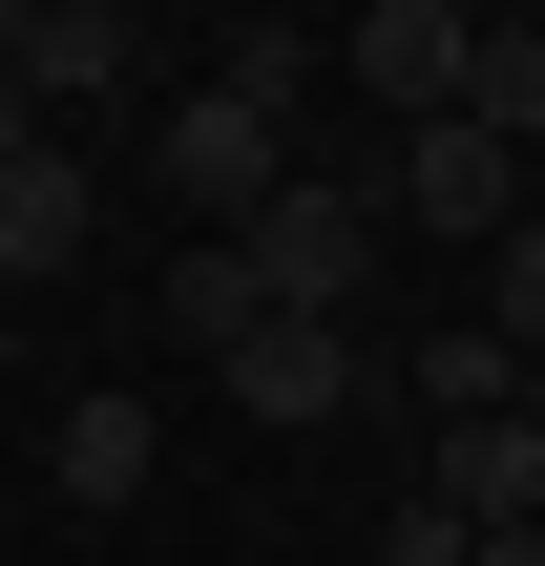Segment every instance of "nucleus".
<instances>
[{
    "instance_id": "obj_15",
    "label": "nucleus",
    "mask_w": 545,
    "mask_h": 566,
    "mask_svg": "<svg viewBox=\"0 0 545 566\" xmlns=\"http://www.w3.org/2000/svg\"><path fill=\"white\" fill-rule=\"evenodd\" d=\"M462 546H483L462 504H399V546H378V566H462Z\"/></svg>"
},
{
    "instance_id": "obj_13",
    "label": "nucleus",
    "mask_w": 545,
    "mask_h": 566,
    "mask_svg": "<svg viewBox=\"0 0 545 566\" xmlns=\"http://www.w3.org/2000/svg\"><path fill=\"white\" fill-rule=\"evenodd\" d=\"M252 315H273V294H252V273H231V231H210V252H189V273H168V336H189V357H210V336H252Z\"/></svg>"
},
{
    "instance_id": "obj_1",
    "label": "nucleus",
    "mask_w": 545,
    "mask_h": 566,
    "mask_svg": "<svg viewBox=\"0 0 545 566\" xmlns=\"http://www.w3.org/2000/svg\"><path fill=\"white\" fill-rule=\"evenodd\" d=\"M231 273H252L273 315H357V294H378V189H357V168H294V189L231 231Z\"/></svg>"
},
{
    "instance_id": "obj_11",
    "label": "nucleus",
    "mask_w": 545,
    "mask_h": 566,
    "mask_svg": "<svg viewBox=\"0 0 545 566\" xmlns=\"http://www.w3.org/2000/svg\"><path fill=\"white\" fill-rule=\"evenodd\" d=\"M399 399H420V420H504V399H525V357L462 315V336H399Z\"/></svg>"
},
{
    "instance_id": "obj_6",
    "label": "nucleus",
    "mask_w": 545,
    "mask_h": 566,
    "mask_svg": "<svg viewBox=\"0 0 545 566\" xmlns=\"http://www.w3.org/2000/svg\"><path fill=\"white\" fill-rule=\"evenodd\" d=\"M21 105H42V126H105V105H147V21H105V0H42V21H21Z\"/></svg>"
},
{
    "instance_id": "obj_21",
    "label": "nucleus",
    "mask_w": 545,
    "mask_h": 566,
    "mask_svg": "<svg viewBox=\"0 0 545 566\" xmlns=\"http://www.w3.org/2000/svg\"><path fill=\"white\" fill-rule=\"evenodd\" d=\"M105 21H147V0H105Z\"/></svg>"
},
{
    "instance_id": "obj_16",
    "label": "nucleus",
    "mask_w": 545,
    "mask_h": 566,
    "mask_svg": "<svg viewBox=\"0 0 545 566\" xmlns=\"http://www.w3.org/2000/svg\"><path fill=\"white\" fill-rule=\"evenodd\" d=\"M21 147H42V105H21V63H0V168H21Z\"/></svg>"
},
{
    "instance_id": "obj_10",
    "label": "nucleus",
    "mask_w": 545,
    "mask_h": 566,
    "mask_svg": "<svg viewBox=\"0 0 545 566\" xmlns=\"http://www.w3.org/2000/svg\"><path fill=\"white\" fill-rule=\"evenodd\" d=\"M210 105H252V126H294V105H315V21H273V0H231V63H210Z\"/></svg>"
},
{
    "instance_id": "obj_12",
    "label": "nucleus",
    "mask_w": 545,
    "mask_h": 566,
    "mask_svg": "<svg viewBox=\"0 0 545 566\" xmlns=\"http://www.w3.org/2000/svg\"><path fill=\"white\" fill-rule=\"evenodd\" d=\"M462 126L545 147V21H483V63H462Z\"/></svg>"
},
{
    "instance_id": "obj_4",
    "label": "nucleus",
    "mask_w": 545,
    "mask_h": 566,
    "mask_svg": "<svg viewBox=\"0 0 545 566\" xmlns=\"http://www.w3.org/2000/svg\"><path fill=\"white\" fill-rule=\"evenodd\" d=\"M336 63H357V105H378V126H441V105H462V63H483V21H462V0H357V42H336Z\"/></svg>"
},
{
    "instance_id": "obj_5",
    "label": "nucleus",
    "mask_w": 545,
    "mask_h": 566,
    "mask_svg": "<svg viewBox=\"0 0 545 566\" xmlns=\"http://www.w3.org/2000/svg\"><path fill=\"white\" fill-rule=\"evenodd\" d=\"M147 168H168V189H189L210 231H252V210L294 189V126H252V105H210V84H189V105L147 126Z\"/></svg>"
},
{
    "instance_id": "obj_14",
    "label": "nucleus",
    "mask_w": 545,
    "mask_h": 566,
    "mask_svg": "<svg viewBox=\"0 0 545 566\" xmlns=\"http://www.w3.org/2000/svg\"><path fill=\"white\" fill-rule=\"evenodd\" d=\"M483 336H504V357H545V210L483 252Z\"/></svg>"
},
{
    "instance_id": "obj_2",
    "label": "nucleus",
    "mask_w": 545,
    "mask_h": 566,
    "mask_svg": "<svg viewBox=\"0 0 545 566\" xmlns=\"http://www.w3.org/2000/svg\"><path fill=\"white\" fill-rule=\"evenodd\" d=\"M357 189H378V231H399V210H420V231H462V252H504V231H525V147H504V126H462V105H441V126H399V168H357Z\"/></svg>"
},
{
    "instance_id": "obj_9",
    "label": "nucleus",
    "mask_w": 545,
    "mask_h": 566,
    "mask_svg": "<svg viewBox=\"0 0 545 566\" xmlns=\"http://www.w3.org/2000/svg\"><path fill=\"white\" fill-rule=\"evenodd\" d=\"M147 462H168V420H147V399H63V441H42V504H147Z\"/></svg>"
},
{
    "instance_id": "obj_17",
    "label": "nucleus",
    "mask_w": 545,
    "mask_h": 566,
    "mask_svg": "<svg viewBox=\"0 0 545 566\" xmlns=\"http://www.w3.org/2000/svg\"><path fill=\"white\" fill-rule=\"evenodd\" d=\"M462 566H545V525H483V546H462Z\"/></svg>"
},
{
    "instance_id": "obj_20",
    "label": "nucleus",
    "mask_w": 545,
    "mask_h": 566,
    "mask_svg": "<svg viewBox=\"0 0 545 566\" xmlns=\"http://www.w3.org/2000/svg\"><path fill=\"white\" fill-rule=\"evenodd\" d=\"M525 420H545V357H525Z\"/></svg>"
},
{
    "instance_id": "obj_3",
    "label": "nucleus",
    "mask_w": 545,
    "mask_h": 566,
    "mask_svg": "<svg viewBox=\"0 0 545 566\" xmlns=\"http://www.w3.org/2000/svg\"><path fill=\"white\" fill-rule=\"evenodd\" d=\"M210 378H231V420H273V441H315V420H357V399H378L357 315H252V336H210Z\"/></svg>"
},
{
    "instance_id": "obj_7",
    "label": "nucleus",
    "mask_w": 545,
    "mask_h": 566,
    "mask_svg": "<svg viewBox=\"0 0 545 566\" xmlns=\"http://www.w3.org/2000/svg\"><path fill=\"white\" fill-rule=\"evenodd\" d=\"M42 273H84V147L63 126L0 168V294H42Z\"/></svg>"
},
{
    "instance_id": "obj_18",
    "label": "nucleus",
    "mask_w": 545,
    "mask_h": 566,
    "mask_svg": "<svg viewBox=\"0 0 545 566\" xmlns=\"http://www.w3.org/2000/svg\"><path fill=\"white\" fill-rule=\"evenodd\" d=\"M21 21H42V0H0V63H21Z\"/></svg>"
},
{
    "instance_id": "obj_22",
    "label": "nucleus",
    "mask_w": 545,
    "mask_h": 566,
    "mask_svg": "<svg viewBox=\"0 0 545 566\" xmlns=\"http://www.w3.org/2000/svg\"><path fill=\"white\" fill-rule=\"evenodd\" d=\"M525 21H545V0H525Z\"/></svg>"
},
{
    "instance_id": "obj_19",
    "label": "nucleus",
    "mask_w": 545,
    "mask_h": 566,
    "mask_svg": "<svg viewBox=\"0 0 545 566\" xmlns=\"http://www.w3.org/2000/svg\"><path fill=\"white\" fill-rule=\"evenodd\" d=\"M0 357H21V294H0Z\"/></svg>"
},
{
    "instance_id": "obj_8",
    "label": "nucleus",
    "mask_w": 545,
    "mask_h": 566,
    "mask_svg": "<svg viewBox=\"0 0 545 566\" xmlns=\"http://www.w3.org/2000/svg\"><path fill=\"white\" fill-rule=\"evenodd\" d=\"M420 504H462V525H545V420L504 399V420H441V483Z\"/></svg>"
}]
</instances>
